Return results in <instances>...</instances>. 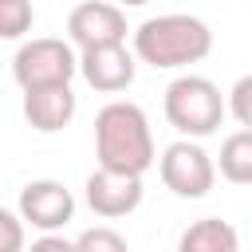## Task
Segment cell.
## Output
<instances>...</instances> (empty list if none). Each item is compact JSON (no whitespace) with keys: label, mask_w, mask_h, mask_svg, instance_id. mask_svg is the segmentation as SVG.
<instances>
[{"label":"cell","mask_w":252,"mask_h":252,"mask_svg":"<svg viewBox=\"0 0 252 252\" xmlns=\"http://www.w3.org/2000/svg\"><path fill=\"white\" fill-rule=\"evenodd\" d=\"M75 110H79V94L71 91V83H51V87L24 91V118L39 134H59L63 126H71Z\"/></svg>","instance_id":"obj_10"},{"label":"cell","mask_w":252,"mask_h":252,"mask_svg":"<svg viewBox=\"0 0 252 252\" xmlns=\"http://www.w3.org/2000/svg\"><path fill=\"white\" fill-rule=\"evenodd\" d=\"M177 252H240V232L220 217H201L177 236Z\"/></svg>","instance_id":"obj_11"},{"label":"cell","mask_w":252,"mask_h":252,"mask_svg":"<svg viewBox=\"0 0 252 252\" xmlns=\"http://www.w3.org/2000/svg\"><path fill=\"white\" fill-rule=\"evenodd\" d=\"M94 158L102 169L114 173H134L142 177L158 150H154V134H150V118L138 102L130 98H110L98 114H94Z\"/></svg>","instance_id":"obj_1"},{"label":"cell","mask_w":252,"mask_h":252,"mask_svg":"<svg viewBox=\"0 0 252 252\" xmlns=\"http://www.w3.org/2000/svg\"><path fill=\"white\" fill-rule=\"evenodd\" d=\"M71 248H75V252H130L126 236L114 232L110 224H94V228L79 232V236L71 240Z\"/></svg>","instance_id":"obj_14"},{"label":"cell","mask_w":252,"mask_h":252,"mask_svg":"<svg viewBox=\"0 0 252 252\" xmlns=\"http://www.w3.org/2000/svg\"><path fill=\"white\" fill-rule=\"evenodd\" d=\"M24 252H75V248H71V240H63L59 232H43V236L32 240V248H24Z\"/></svg>","instance_id":"obj_17"},{"label":"cell","mask_w":252,"mask_h":252,"mask_svg":"<svg viewBox=\"0 0 252 252\" xmlns=\"http://www.w3.org/2000/svg\"><path fill=\"white\" fill-rule=\"evenodd\" d=\"M220 177L232 185H248L252 181V130H236L220 142Z\"/></svg>","instance_id":"obj_12"},{"label":"cell","mask_w":252,"mask_h":252,"mask_svg":"<svg viewBox=\"0 0 252 252\" xmlns=\"http://www.w3.org/2000/svg\"><path fill=\"white\" fill-rule=\"evenodd\" d=\"M161 110H165V122L181 134V138H209L217 134V126L228 118L224 114V94L213 79L205 75H177L169 87H165V98H161Z\"/></svg>","instance_id":"obj_3"},{"label":"cell","mask_w":252,"mask_h":252,"mask_svg":"<svg viewBox=\"0 0 252 252\" xmlns=\"http://www.w3.org/2000/svg\"><path fill=\"white\" fill-rule=\"evenodd\" d=\"M126 12L110 0H83L67 16V43L87 51V47H106V43H126Z\"/></svg>","instance_id":"obj_6"},{"label":"cell","mask_w":252,"mask_h":252,"mask_svg":"<svg viewBox=\"0 0 252 252\" xmlns=\"http://www.w3.org/2000/svg\"><path fill=\"white\" fill-rule=\"evenodd\" d=\"M20 220L39 228V232H59L71 217H75V197L63 181H51V177H39V181H28L20 189V205H16Z\"/></svg>","instance_id":"obj_7"},{"label":"cell","mask_w":252,"mask_h":252,"mask_svg":"<svg viewBox=\"0 0 252 252\" xmlns=\"http://www.w3.org/2000/svg\"><path fill=\"white\" fill-rule=\"evenodd\" d=\"M79 67V55L67 39L55 35H35L24 39L12 55V79L20 83V91L32 87H51V83H71Z\"/></svg>","instance_id":"obj_4"},{"label":"cell","mask_w":252,"mask_h":252,"mask_svg":"<svg viewBox=\"0 0 252 252\" xmlns=\"http://www.w3.org/2000/svg\"><path fill=\"white\" fill-rule=\"evenodd\" d=\"M87 205L94 217H106V220H118V217H130L138 205H142V177L134 173H114V169H94L87 177Z\"/></svg>","instance_id":"obj_9"},{"label":"cell","mask_w":252,"mask_h":252,"mask_svg":"<svg viewBox=\"0 0 252 252\" xmlns=\"http://www.w3.org/2000/svg\"><path fill=\"white\" fill-rule=\"evenodd\" d=\"M138 59L126 43H106V47H87L79 51V67L75 75H83V83L98 94H118L134 83Z\"/></svg>","instance_id":"obj_8"},{"label":"cell","mask_w":252,"mask_h":252,"mask_svg":"<svg viewBox=\"0 0 252 252\" xmlns=\"http://www.w3.org/2000/svg\"><path fill=\"white\" fill-rule=\"evenodd\" d=\"M209 51H213V32L201 16L189 12L150 16L134 28V59L150 63L154 71H177L201 63Z\"/></svg>","instance_id":"obj_2"},{"label":"cell","mask_w":252,"mask_h":252,"mask_svg":"<svg viewBox=\"0 0 252 252\" xmlns=\"http://www.w3.org/2000/svg\"><path fill=\"white\" fill-rule=\"evenodd\" d=\"M24 248H28V236H24L20 213L0 205V252H24Z\"/></svg>","instance_id":"obj_16"},{"label":"cell","mask_w":252,"mask_h":252,"mask_svg":"<svg viewBox=\"0 0 252 252\" xmlns=\"http://www.w3.org/2000/svg\"><path fill=\"white\" fill-rule=\"evenodd\" d=\"M158 173H161L165 189H169L173 197H185V201L205 197V193L213 189V181H217L213 158H209L205 146L193 142V138L169 142V146L161 150V158H158Z\"/></svg>","instance_id":"obj_5"},{"label":"cell","mask_w":252,"mask_h":252,"mask_svg":"<svg viewBox=\"0 0 252 252\" xmlns=\"http://www.w3.org/2000/svg\"><path fill=\"white\" fill-rule=\"evenodd\" d=\"M224 114L236 118V126L252 130V75H240L228 91V102H224Z\"/></svg>","instance_id":"obj_15"},{"label":"cell","mask_w":252,"mask_h":252,"mask_svg":"<svg viewBox=\"0 0 252 252\" xmlns=\"http://www.w3.org/2000/svg\"><path fill=\"white\" fill-rule=\"evenodd\" d=\"M110 4H118V8H142V4H150V0H110Z\"/></svg>","instance_id":"obj_18"},{"label":"cell","mask_w":252,"mask_h":252,"mask_svg":"<svg viewBox=\"0 0 252 252\" xmlns=\"http://www.w3.org/2000/svg\"><path fill=\"white\" fill-rule=\"evenodd\" d=\"M35 24L32 0H0V39H24Z\"/></svg>","instance_id":"obj_13"}]
</instances>
